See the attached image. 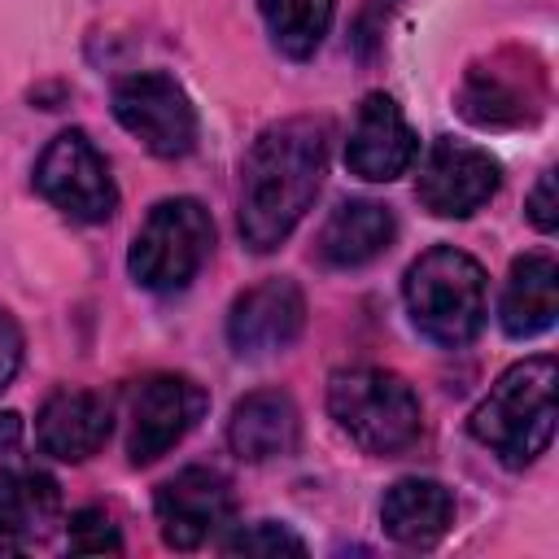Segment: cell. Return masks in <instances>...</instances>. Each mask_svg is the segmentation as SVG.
Returning <instances> with one entry per match:
<instances>
[{
  "instance_id": "cell-1",
  "label": "cell",
  "mask_w": 559,
  "mask_h": 559,
  "mask_svg": "<svg viewBox=\"0 0 559 559\" xmlns=\"http://www.w3.org/2000/svg\"><path fill=\"white\" fill-rule=\"evenodd\" d=\"M328 170V122L284 118L258 131L240 162V240L253 253L280 249L306 218Z\"/></svg>"
},
{
  "instance_id": "cell-2",
  "label": "cell",
  "mask_w": 559,
  "mask_h": 559,
  "mask_svg": "<svg viewBox=\"0 0 559 559\" xmlns=\"http://www.w3.org/2000/svg\"><path fill=\"white\" fill-rule=\"evenodd\" d=\"M467 428L507 467H524L546 454L555 437V358L537 354L507 367L472 411Z\"/></svg>"
},
{
  "instance_id": "cell-3",
  "label": "cell",
  "mask_w": 559,
  "mask_h": 559,
  "mask_svg": "<svg viewBox=\"0 0 559 559\" xmlns=\"http://www.w3.org/2000/svg\"><path fill=\"white\" fill-rule=\"evenodd\" d=\"M402 297L411 310V323L445 349L467 345L489 314V284L485 271L472 253L454 249V245H437L428 253H419L406 266L402 280Z\"/></svg>"
},
{
  "instance_id": "cell-4",
  "label": "cell",
  "mask_w": 559,
  "mask_h": 559,
  "mask_svg": "<svg viewBox=\"0 0 559 559\" xmlns=\"http://www.w3.org/2000/svg\"><path fill=\"white\" fill-rule=\"evenodd\" d=\"M328 411L336 428L367 454H402L424 432L415 389L384 367H341L328 380Z\"/></svg>"
},
{
  "instance_id": "cell-5",
  "label": "cell",
  "mask_w": 559,
  "mask_h": 559,
  "mask_svg": "<svg viewBox=\"0 0 559 559\" xmlns=\"http://www.w3.org/2000/svg\"><path fill=\"white\" fill-rule=\"evenodd\" d=\"M210 249H214L210 210L192 197H166L140 223V231L131 240V253H127V266H131V280L140 288L179 293L197 280Z\"/></svg>"
},
{
  "instance_id": "cell-6",
  "label": "cell",
  "mask_w": 559,
  "mask_h": 559,
  "mask_svg": "<svg viewBox=\"0 0 559 559\" xmlns=\"http://www.w3.org/2000/svg\"><path fill=\"white\" fill-rule=\"evenodd\" d=\"M35 188L74 223H105L118 210V188L105 157L83 131H61L35 162Z\"/></svg>"
},
{
  "instance_id": "cell-7",
  "label": "cell",
  "mask_w": 559,
  "mask_h": 559,
  "mask_svg": "<svg viewBox=\"0 0 559 559\" xmlns=\"http://www.w3.org/2000/svg\"><path fill=\"white\" fill-rule=\"evenodd\" d=\"M205 389L183 371H153L131 389V428H127V459L131 467L157 463L170 445H179L197 419L205 415Z\"/></svg>"
},
{
  "instance_id": "cell-8",
  "label": "cell",
  "mask_w": 559,
  "mask_h": 559,
  "mask_svg": "<svg viewBox=\"0 0 559 559\" xmlns=\"http://www.w3.org/2000/svg\"><path fill=\"white\" fill-rule=\"evenodd\" d=\"M114 118L153 157H183L197 144V109L188 92L162 70H140L122 79L114 87Z\"/></svg>"
},
{
  "instance_id": "cell-9",
  "label": "cell",
  "mask_w": 559,
  "mask_h": 559,
  "mask_svg": "<svg viewBox=\"0 0 559 559\" xmlns=\"http://www.w3.org/2000/svg\"><path fill=\"white\" fill-rule=\"evenodd\" d=\"M546 79L533 57L493 52L472 61L459 83V114L476 127H520L533 122L546 105Z\"/></svg>"
},
{
  "instance_id": "cell-10",
  "label": "cell",
  "mask_w": 559,
  "mask_h": 559,
  "mask_svg": "<svg viewBox=\"0 0 559 559\" xmlns=\"http://www.w3.org/2000/svg\"><path fill=\"white\" fill-rule=\"evenodd\" d=\"M498 175L502 170L498 157H489V148L454 135H437L419 157L415 197L437 218H467L498 192Z\"/></svg>"
},
{
  "instance_id": "cell-11",
  "label": "cell",
  "mask_w": 559,
  "mask_h": 559,
  "mask_svg": "<svg viewBox=\"0 0 559 559\" xmlns=\"http://www.w3.org/2000/svg\"><path fill=\"white\" fill-rule=\"evenodd\" d=\"M157 524L166 546L175 550H197L201 542H210L236 511V493L231 480L214 467H183L170 480L157 485Z\"/></svg>"
},
{
  "instance_id": "cell-12",
  "label": "cell",
  "mask_w": 559,
  "mask_h": 559,
  "mask_svg": "<svg viewBox=\"0 0 559 559\" xmlns=\"http://www.w3.org/2000/svg\"><path fill=\"white\" fill-rule=\"evenodd\" d=\"M306 328V297L288 275H271L245 288L227 314V341L240 358L284 354Z\"/></svg>"
},
{
  "instance_id": "cell-13",
  "label": "cell",
  "mask_w": 559,
  "mask_h": 559,
  "mask_svg": "<svg viewBox=\"0 0 559 559\" xmlns=\"http://www.w3.org/2000/svg\"><path fill=\"white\" fill-rule=\"evenodd\" d=\"M419 140L402 114V105L384 92L362 96L349 140H345V166L349 175L367 179V183H389L397 175H406V166L415 162Z\"/></svg>"
},
{
  "instance_id": "cell-14",
  "label": "cell",
  "mask_w": 559,
  "mask_h": 559,
  "mask_svg": "<svg viewBox=\"0 0 559 559\" xmlns=\"http://www.w3.org/2000/svg\"><path fill=\"white\" fill-rule=\"evenodd\" d=\"M109 419H114V411H109L105 393H96V389H70L66 384V389L48 393V402L39 406V415H35V441H39L44 454H52L61 463H83V459H92L105 445Z\"/></svg>"
},
{
  "instance_id": "cell-15",
  "label": "cell",
  "mask_w": 559,
  "mask_h": 559,
  "mask_svg": "<svg viewBox=\"0 0 559 559\" xmlns=\"http://www.w3.org/2000/svg\"><path fill=\"white\" fill-rule=\"evenodd\" d=\"M301 441V415L297 402L284 389H253L231 406L227 419V445L245 463H271L288 459Z\"/></svg>"
},
{
  "instance_id": "cell-16",
  "label": "cell",
  "mask_w": 559,
  "mask_h": 559,
  "mask_svg": "<svg viewBox=\"0 0 559 559\" xmlns=\"http://www.w3.org/2000/svg\"><path fill=\"white\" fill-rule=\"evenodd\" d=\"M61 524V485L39 467L0 472V546L22 550Z\"/></svg>"
},
{
  "instance_id": "cell-17",
  "label": "cell",
  "mask_w": 559,
  "mask_h": 559,
  "mask_svg": "<svg viewBox=\"0 0 559 559\" xmlns=\"http://www.w3.org/2000/svg\"><path fill=\"white\" fill-rule=\"evenodd\" d=\"M380 524H384V533L397 546L424 550V546H432V542H441L450 533V524H454V493L441 480L406 476V480L384 489Z\"/></svg>"
},
{
  "instance_id": "cell-18",
  "label": "cell",
  "mask_w": 559,
  "mask_h": 559,
  "mask_svg": "<svg viewBox=\"0 0 559 559\" xmlns=\"http://www.w3.org/2000/svg\"><path fill=\"white\" fill-rule=\"evenodd\" d=\"M397 236V223H393V210L380 205V201H341L323 231H319V258L336 271H354V266H367L376 262Z\"/></svg>"
},
{
  "instance_id": "cell-19",
  "label": "cell",
  "mask_w": 559,
  "mask_h": 559,
  "mask_svg": "<svg viewBox=\"0 0 559 559\" xmlns=\"http://www.w3.org/2000/svg\"><path fill=\"white\" fill-rule=\"evenodd\" d=\"M559 314V266L550 253H524L511 262V275H507V288H502V306H498V319H502V332L524 341V336H537L555 323Z\"/></svg>"
},
{
  "instance_id": "cell-20",
  "label": "cell",
  "mask_w": 559,
  "mask_h": 559,
  "mask_svg": "<svg viewBox=\"0 0 559 559\" xmlns=\"http://www.w3.org/2000/svg\"><path fill=\"white\" fill-rule=\"evenodd\" d=\"M258 9H262V22L271 31V44L284 57L306 61L323 44L332 13H336V0H258Z\"/></svg>"
},
{
  "instance_id": "cell-21",
  "label": "cell",
  "mask_w": 559,
  "mask_h": 559,
  "mask_svg": "<svg viewBox=\"0 0 559 559\" xmlns=\"http://www.w3.org/2000/svg\"><path fill=\"white\" fill-rule=\"evenodd\" d=\"M66 542H70V550H79V555H118L122 550V533H118V524L100 511V507H83V511H74L70 515V524H66Z\"/></svg>"
},
{
  "instance_id": "cell-22",
  "label": "cell",
  "mask_w": 559,
  "mask_h": 559,
  "mask_svg": "<svg viewBox=\"0 0 559 559\" xmlns=\"http://www.w3.org/2000/svg\"><path fill=\"white\" fill-rule=\"evenodd\" d=\"M223 550H227V555H306V542H301L288 524L258 520V524L240 528L236 537H227Z\"/></svg>"
},
{
  "instance_id": "cell-23",
  "label": "cell",
  "mask_w": 559,
  "mask_h": 559,
  "mask_svg": "<svg viewBox=\"0 0 559 559\" xmlns=\"http://www.w3.org/2000/svg\"><path fill=\"white\" fill-rule=\"evenodd\" d=\"M528 223L537 227V231H555L559 227V201H555V170H542V179H537V188L528 192Z\"/></svg>"
},
{
  "instance_id": "cell-24",
  "label": "cell",
  "mask_w": 559,
  "mask_h": 559,
  "mask_svg": "<svg viewBox=\"0 0 559 559\" xmlns=\"http://www.w3.org/2000/svg\"><path fill=\"white\" fill-rule=\"evenodd\" d=\"M17 367H22V332H17L13 314L0 306V389L17 376Z\"/></svg>"
},
{
  "instance_id": "cell-25",
  "label": "cell",
  "mask_w": 559,
  "mask_h": 559,
  "mask_svg": "<svg viewBox=\"0 0 559 559\" xmlns=\"http://www.w3.org/2000/svg\"><path fill=\"white\" fill-rule=\"evenodd\" d=\"M22 441V415L17 411H0V454L13 450Z\"/></svg>"
}]
</instances>
